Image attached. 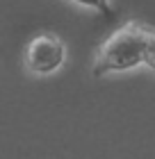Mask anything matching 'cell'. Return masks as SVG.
Wrapping results in <instances>:
<instances>
[{"label": "cell", "mask_w": 155, "mask_h": 159, "mask_svg": "<svg viewBox=\"0 0 155 159\" xmlns=\"http://www.w3.org/2000/svg\"><path fill=\"white\" fill-rule=\"evenodd\" d=\"M144 48H146V27L128 23L114 30L96 50L94 75H103L109 70H130L144 64Z\"/></svg>", "instance_id": "6da1fadb"}, {"label": "cell", "mask_w": 155, "mask_h": 159, "mask_svg": "<svg viewBox=\"0 0 155 159\" xmlns=\"http://www.w3.org/2000/svg\"><path fill=\"white\" fill-rule=\"evenodd\" d=\"M23 59H25V66H27L30 73L50 75L64 64L66 48H64V43L57 34L43 32V34H36V37H32L27 41Z\"/></svg>", "instance_id": "7a4b0ae2"}, {"label": "cell", "mask_w": 155, "mask_h": 159, "mask_svg": "<svg viewBox=\"0 0 155 159\" xmlns=\"http://www.w3.org/2000/svg\"><path fill=\"white\" fill-rule=\"evenodd\" d=\"M144 64L155 70V30H146V48H144Z\"/></svg>", "instance_id": "3957f363"}, {"label": "cell", "mask_w": 155, "mask_h": 159, "mask_svg": "<svg viewBox=\"0 0 155 159\" xmlns=\"http://www.w3.org/2000/svg\"><path fill=\"white\" fill-rule=\"evenodd\" d=\"M73 2H78L82 7H94V9H100V11L109 9V0H73Z\"/></svg>", "instance_id": "277c9868"}]
</instances>
